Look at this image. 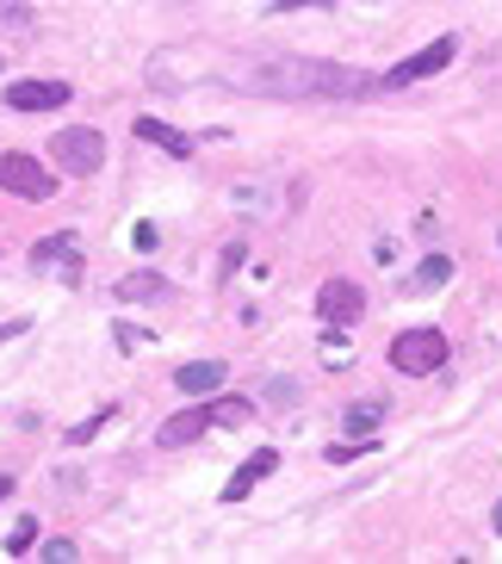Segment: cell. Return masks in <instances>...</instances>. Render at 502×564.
Returning a JSON list of instances; mask_svg holds the SVG:
<instances>
[{"label": "cell", "instance_id": "obj_21", "mask_svg": "<svg viewBox=\"0 0 502 564\" xmlns=\"http://www.w3.org/2000/svg\"><path fill=\"white\" fill-rule=\"evenodd\" d=\"M131 242H137V249H155L162 236H155V224H137V230H131Z\"/></svg>", "mask_w": 502, "mask_h": 564}, {"label": "cell", "instance_id": "obj_24", "mask_svg": "<svg viewBox=\"0 0 502 564\" xmlns=\"http://www.w3.org/2000/svg\"><path fill=\"white\" fill-rule=\"evenodd\" d=\"M7 335H13V329H0V341H7Z\"/></svg>", "mask_w": 502, "mask_h": 564}, {"label": "cell", "instance_id": "obj_14", "mask_svg": "<svg viewBox=\"0 0 502 564\" xmlns=\"http://www.w3.org/2000/svg\"><path fill=\"white\" fill-rule=\"evenodd\" d=\"M162 292H167L162 273H131V280H118V299L124 304H150V299H162Z\"/></svg>", "mask_w": 502, "mask_h": 564}, {"label": "cell", "instance_id": "obj_15", "mask_svg": "<svg viewBox=\"0 0 502 564\" xmlns=\"http://www.w3.org/2000/svg\"><path fill=\"white\" fill-rule=\"evenodd\" d=\"M447 280H452V261H447V254H428V261L410 273V292H440Z\"/></svg>", "mask_w": 502, "mask_h": 564}, {"label": "cell", "instance_id": "obj_12", "mask_svg": "<svg viewBox=\"0 0 502 564\" xmlns=\"http://www.w3.org/2000/svg\"><path fill=\"white\" fill-rule=\"evenodd\" d=\"M137 137H143V143H155V150H167V155H193V137L186 131H174V124H162V118H137Z\"/></svg>", "mask_w": 502, "mask_h": 564}, {"label": "cell", "instance_id": "obj_4", "mask_svg": "<svg viewBox=\"0 0 502 564\" xmlns=\"http://www.w3.org/2000/svg\"><path fill=\"white\" fill-rule=\"evenodd\" d=\"M0 186L13 193V199H51L56 193V181H51V167L44 162H32V155H0Z\"/></svg>", "mask_w": 502, "mask_h": 564}, {"label": "cell", "instance_id": "obj_2", "mask_svg": "<svg viewBox=\"0 0 502 564\" xmlns=\"http://www.w3.org/2000/svg\"><path fill=\"white\" fill-rule=\"evenodd\" d=\"M51 162L63 167V174H75V181H87V174L106 167V137L94 131V124H68V131L51 137Z\"/></svg>", "mask_w": 502, "mask_h": 564}, {"label": "cell", "instance_id": "obj_5", "mask_svg": "<svg viewBox=\"0 0 502 564\" xmlns=\"http://www.w3.org/2000/svg\"><path fill=\"white\" fill-rule=\"evenodd\" d=\"M317 316L329 323V329H348V323H360V316H367V292H360L353 280H323Z\"/></svg>", "mask_w": 502, "mask_h": 564}, {"label": "cell", "instance_id": "obj_1", "mask_svg": "<svg viewBox=\"0 0 502 564\" xmlns=\"http://www.w3.org/2000/svg\"><path fill=\"white\" fill-rule=\"evenodd\" d=\"M236 82L242 94H268V100H353V94H372L379 75L348 63H317V56H268V63H249Z\"/></svg>", "mask_w": 502, "mask_h": 564}, {"label": "cell", "instance_id": "obj_9", "mask_svg": "<svg viewBox=\"0 0 502 564\" xmlns=\"http://www.w3.org/2000/svg\"><path fill=\"white\" fill-rule=\"evenodd\" d=\"M273 471H280V453H273V447H261L254 459H242V465H236V478L223 484V502H242V497L254 490V484H261V478H273Z\"/></svg>", "mask_w": 502, "mask_h": 564}, {"label": "cell", "instance_id": "obj_7", "mask_svg": "<svg viewBox=\"0 0 502 564\" xmlns=\"http://www.w3.org/2000/svg\"><path fill=\"white\" fill-rule=\"evenodd\" d=\"M68 100H75L68 82H7V106L13 112H63Z\"/></svg>", "mask_w": 502, "mask_h": 564}, {"label": "cell", "instance_id": "obj_6", "mask_svg": "<svg viewBox=\"0 0 502 564\" xmlns=\"http://www.w3.org/2000/svg\"><path fill=\"white\" fill-rule=\"evenodd\" d=\"M459 56V37H435L428 51H416L410 63H397L391 75H379V87H410V82H428V75H440V68Z\"/></svg>", "mask_w": 502, "mask_h": 564}, {"label": "cell", "instance_id": "obj_8", "mask_svg": "<svg viewBox=\"0 0 502 564\" xmlns=\"http://www.w3.org/2000/svg\"><path fill=\"white\" fill-rule=\"evenodd\" d=\"M32 267H37V273H51V267H56V273L75 285V280H81V254H75V236L63 230V236H51V242H37V249H32Z\"/></svg>", "mask_w": 502, "mask_h": 564}, {"label": "cell", "instance_id": "obj_3", "mask_svg": "<svg viewBox=\"0 0 502 564\" xmlns=\"http://www.w3.org/2000/svg\"><path fill=\"white\" fill-rule=\"evenodd\" d=\"M391 366L410 372V379L440 372V366H447V335H440V329H403L397 341H391Z\"/></svg>", "mask_w": 502, "mask_h": 564}, {"label": "cell", "instance_id": "obj_18", "mask_svg": "<svg viewBox=\"0 0 502 564\" xmlns=\"http://www.w3.org/2000/svg\"><path fill=\"white\" fill-rule=\"evenodd\" d=\"M385 422V403H360V410H348V434H372Z\"/></svg>", "mask_w": 502, "mask_h": 564}, {"label": "cell", "instance_id": "obj_19", "mask_svg": "<svg viewBox=\"0 0 502 564\" xmlns=\"http://www.w3.org/2000/svg\"><path fill=\"white\" fill-rule=\"evenodd\" d=\"M106 415H112V410H106ZM106 415H87V422H81V429H75V434H68V441H75V447H81V441H94V434L106 429Z\"/></svg>", "mask_w": 502, "mask_h": 564}, {"label": "cell", "instance_id": "obj_16", "mask_svg": "<svg viewBox=\"0 0 502 564\" xmlns=\"http://www.w3.org/2000/svg\"><path fill=\"white\" fill-rule=\"evenodd\" d=\"M249 422H254V403H242V398L211 403V429H249Z\"/></svg>", "mask_w": 502, "mask_h": 564}, {"label": "cell", "instance_id": "obj_23", "mask_svg": "<svg viewBox=\"0 0 502 564\" xmlns=\"http://www.w3.org/2000/svg\"><path fill=\"white\" fill-rule=\"evenodd\" d=\"M496 533H502V502H496Z\"/></svg>", "mask_w": 502, "mask_h": 564}, {"label": "cell", "instance_id": "obj_17", "mask_svg": "<svg viewBox=\"0 0 502 564\" xmlns=\"http://www.w3.org/2000/svg\"><path fill=\"white\" fill-rule=\"evenodd\" d=\"M32 546H37V521H32V514H19L13 533H7V552L19 558V552H32Z\"/></svg>", "mask_w": 502, "mask_h": 564}, {"label": "cell", "instance_id": "obj_10", "mask_svg": "<svg viewBox=\"0 0 502 564\" xmlns=\"http://www.w3.org/2000/svg\"><path fill=\"white\" fill-rule=\"evenodd\" d=\"M205 429H211V403H199V410H181V415H167L162 429H155V441H162V447H186V441H199Z\"/></svg>", "mask_w": 502, "mask_h": 564}, {"label": "cell", "instance_id": "obj_11", "mask_svg": "<svg viewBox=\"0 0 502 564\" xmlns=\"http://www.w3.org/2000/svg\"><path fill=\"white\" fill-rule=\"evenodd\" d=\"M223 379H230V366H223V360H193V366H181V372H174V384H181L186 398H211Z\"/></svg>", "mask_w": 502, "mask_h": 564}, {"label": "cell", "instance_id": "obj_22", "mask_svg": "<svg viewBox=\"0 0 502 564\" xmlns=\"http://www.w3.org/2000/svg\"><path fill=\"white\" fill-rule=\"evenodd\" d=\"M7 490H13V478H0V502H7Z\"/></svg>", "mask_w": 502, "mask_h": 564}, {"label": "cell", "instance_id": "obj_20", "mask_svg": "<svg viewBox=\"0 0 502 564\" xmlns=\"http://www.w3.org/2000/svg\"><path fill=\"white\" fill-rule=\"evenodd\" d=\"M44 558H51V564H68V558H75V546H68V540H51V546H44Z\"/></svg>", "mask_w": 502, "mask_h": 564}, {"label": "cell", "instance_id": "obj_13", "mask_svg": "<svg viewBox=\"0 0 502 564\" xmlns=\"http://www.w3.org/2000/svg\"><path fill=\"white\" fill-rule=\"evenodd\" d=\"M37 32V19L25 0H0V44H32Z\"/></svg>", "mask_w": 502, "mask_h": 564}]
</instances>
